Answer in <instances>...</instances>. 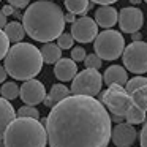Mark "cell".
Instances as JSON below:
<instances>
[{
    "label": "cell",
    "mask_w": 147,
    "mask_h": 147,
    "mask_svg": "<svg viewBox=\"0 0 147 147\" xmlns=\"http://www.w3.org/2000/svg\"><path fill=\"white\" fill-rule=\"evenodd\" d=\"M111 122L109 112L96 98L71 95L55 105L41 123L49 147H108Z\"/></svg>",
    "instance_id": "1"
},
{
    "label": "cell",
    "mask_w": 147,
    "mask_h": 147,
    "mask_svg": "<svg viewBox=\"0 0 147 147\" xmlns=\"http://www.w3.org/2000/svg\"><path fill=\"white\" fill-rule=\"evenodd\" d=\"M22 26L32 40L51 43L65 30V14L52 0H38L27 7L22 14Z\"/></svg>",
    "instance_id": "2"
},
{
    "label": "cell",
    "mask_w": 147,
    "mask_h": 147,
    "mask_svg": "<svg viewBox=\"0 0 147 147\" xmlns=\"http://www.w3.org/2000/svg\"><path fill=\"white\" fill-rule=\"evenodd\" d=\"M43 55L36 46L30 43H16L5 57V70L18 81H30L41 71Z\"/></svg>",
    "instance_id": "3"
},
{
    "label": "cell",
    "mask_w": 147,
    "mask_h": 147,
    "mask_svg": "<svg viewBox=\"0 0 147 147\" xmlns=\"http://www.w3.org/2000/svg\"><path fill=\"white\" fill-rule=\"evenodd\" d=\"M3 142L5 147H46V127L36 119L18 117L5 131Z\"/></svg>",
    "instance_id": "4"
},
{
    "label": "cell",
    "mask_w": 147,
    "mask_h": 147,
    "mask_svg": "<svg viewBox=\"0 0 147 147\" xmlns=\"http://www.w3.org/2000/svg\"><path fill=\"white\" fill-rule=\"evenodd\" d=\"M125 38L117 30H103L93 41V51L101 60H115L125 51Z\"/></svg>",
    "instance_id": "5"
},
{
    "label": "cell",
    "mask_w": 147,
    "mask_h": 147,
    "mask_svg": "<svg viewBox=\"0 0 147 147\" xmlns=\"http://www.w3.org/2000/svg\"><path fill=\"white\" fill-rule=\"evenodd\" d=\"M103 76L98 70H86L79 71L71 82V93L73 95H84V96H95L101 92Z\"/></svg>",
    "instance_id": "6"
},
{
    "label": "cell",
    "mask_w": 147,
    "mask_h": 147,
    "mask_svg": "<svg viewBox=\"0 0 147 147\" xmlns=\"http://www.w3.org/2000/svg\"><path fill=\"white\" fill-rule=\"evenodd\" d=\"M101 103L112 112V115L125 117L128 109L133 106L131 96L122 86H109L101 95Z\"/></svg>",
    "instance_id": "7"
},
{
    "label": "cell",
    "mask_w": 147,
    "mask_h": 147,
    "mask_svg": "<svg viewBox=\"0 0 147 147\" xmlns=\"http://www.w3.org/2000/svg\"><path fill=\"white\" fill-rule=\"evenodd\" d=\"M123 67L133 74L147 73V43L131 41L123 51Z\"/></svg>",
    "instance_id": "8"
},
{
    "label": "cell",
    "mask_w": 147,
    "mask_h": 147,
    "mask_svg": "<svg viewBox=\"0 0 147 147\" xmlns=\"http://www.w3.org/2000/svg\"><path fill=\"white\" fill-rule=\"evenodd\" d=\"M71 35H73L74 41L78 43H92L98 36V24L95 19L89 16H82L76 19V22L71 24Z\"/></svg>",
    "instance_id": "9"
},
{
    "label": "cell",
    "mask_w": 147,
    "mask_h": 147,
    "mask_svg": "<svg viewBox=\"0 0 147 147\" xmlns=\"http://www.w3.org/2000/svg\"><path fill=\"white\" fill-rule=\"evenodd\" d=\"M119 27L125 33H136L144 24V14L136 7H125L119 13Z\"/></svg>",
    "instance_id": "10"
},
{
    "label": "cell",
    "mask_w": 147,
    "mask_h": 147,
    "mask_svg": "<svg viewBox=\"0 0 147 147\" xmlns=\"http://www.w3.org/2000/svg\"><path fill=\"white\" fill-rule=\"evenodd\" d=\"M21 100L29 106H36L45 101L46 98V89L45 84L38 79H30L21 86Z\"/></svg>",
    "instance_id": "11"
},
{
    "label": "cell",
    "mask_w": 147,
    "mask_h": 147,
    "mask_svg": "<svg viewBox=\"0 0 147 147\" xmlns=\"http://www.w3.org/2000/svg\"><path fill=\"white\" fill-rule=\"evenodd\" d=\"M138 138V131L130 123H117L112 128L111 141L117 147H131Z\"/></svg>",
    "instance_id": "12"
},
{
    "label": "cell",
    "mask_w": 147,
    "mask_h": 147,
    "mask_svg": "<svg viewBox=\"0 0 147 147\" xmlns=\"http://www.w3.org/2000/svg\"><path fill=\"white\" fill-rule=\"evenodd\" d=\"M54 74L59 81L62 82H68V81H73L78 74V65L73 59H63L62 57L57 63L54 65Z\"/></svg>",
    "instance_id": "13"
},
{
    "label": "cell",
    "mask_w": 147,
    "mask_h": 147,
    "mask_svg": "<svg viewBox=\"0 0 147 147\" xmlns=\"http://www.w3.org/2000/svg\"><path fill=\"white\" fill-rule=\"evenodd\" d=\"M95 22L103 29H111L119 22V13L111 5H103L95 11Z\"/></svg>",
    "instance_id": "14"
},
{
    "label": "cell",
    "mask_w": 147,
    "mask_h": 147,
    "mask_svg": "<svg viewBox=\"0 0 147 147\" xmlns=\"http://www.w3.org/2000/svg\"><path fill=\"white\" fill-rule=\"evenodd\" d=\"M103 81L109 86H127L128 82V71L122 65H111L103 74Z\"/></svg>",
    "instance_id": "15"
},
{
    "label": "cell",
    "mask_w": 147,
    "mask_h": 147,
    "mask_svg": "<svg viewBox=\"0 0 147 147\" xmlns=\"http://www.w3.org/2000/svg\"><path fill=\"white\" fill-rule=\"evenodd\" d=\"M16 119V111H14L13 105L3 96H0V141L3 139L5 131L11 125V122Z\"/></svg>",
    "instance_id": "16"
},
{
    "label": "cell",
    "mask_w": 147,
    "mask_h": 147,
    "mask_svg": "<svg viewBox=\"0 0 147 147\" xmlns=\"http://www.w3.org/2000/svg\"><path fill=\"white\" fill-rule=\"evenodd\" d=\"M71 93V90L68 89L67 86H63V84H54V86L51 87V90H49V93L46 95L45 98V106H48V108H54L55 105H59L60 101H63L65 98H68Z\"/></svg>",
    "instance_id": "17"
},
{
    "label": "cell",
    "mask_w": 147,
    "mask_h": 147,
    "mask_svg": "<svg viewBox=\"0 0 147 147\" xmlns=\"http://www.w3.org/2000/svg\"><path fill=\"white\" fill-rule=\"evenodd\" d=\"M40 51L43 55V62L48 65H55L62 59V49L55 43H45Z\"/></svg>",
    "instance_id": "18"
},
{
    "label": "cell",
    "mask_w": 147,
    "mask_h": 147,
    "mask_svg": "<svg viewBox=\"0 0 147 147\" xmlns=\"http://www.w3.org/2000/svg\"><path fill=\"white\" fill-rule=\"evenodd\" d=\"M5 35L8 36V40H10V43H22L24 36L27 35L26 33V29H24V26L21 22H18V21H13V22H8L7 27H5Z\"/></svg>",
    "instance_id": "19"
},
{
    "label": "cell",
    "mask_w": 147,
    "mask_h": 147,
    "mask_svg": "<svg viewBox=\"0 0 147 147\" xmlns=\"http://www.w3.org/2000/svg\"><path fill=\"white\" fill-rule=\"evenodd\" d=\"M65 8L68 10V13L86 16L92 5H90V0H65Z\"/></svg>",
    "instance_id": "20"
},
{
    "label": "cell",
    "mask_w": 147,
    "mask_h": 147,
    "mask_svg": "<svg viewBox=\"0 0 147 147\" xmlns=\"http://www.w3.org/2000/svg\"><path fill=\"white\" fill-rule=\"evenodd\" d=\"M19 93H21V87L18 86L16 82H13V81L5 82L3 86L0 87V95L3 96L5 100H8V101L18 98V96H19Z\"/></svg>",
    "instance_id": "21"
},
{
    "label": "cell",
    "mask_w": 147,
    "mask_h": 147,
    "mask_svg": "<svg viewBox=\"0 0 147 147\" xmlns=\"http://www.w3.org/2000/svg\"><path fill=\"white\" fill-rule=\"evenodd\" d=\"M125 119H127V123L133 125V127L134 125H139V123H144V122H146V111L136 108V106H131V108L128 109Z\"/></svg>",
    "instance_id": "22"
},
{
    "label": "cell",
    "mask_w": 147,
    "mask_h": 147,
    "mask_svg": "<svg viewBox=\"0 0 147 147\" xmlns=\"http://www.w3.org/2000/svg\"><path fill=\"white\" fill-rule=\"evenodd\" d=\"M130 96H131V101H133V106L142 109V111H147V86L138 89Z\"/></svg>",
    "instance_id": "23"
},
{
    "label": "cell",
    "mask_w": 147,
    "mask_h": 147,
    "mask_svg": "<svg viewBox=\"0 0 147 147\" xmlns=\"http://www.w3.org/2000/svg\"><path fill=\"white\" fill-rule=\"evenodd\" d=\"M147 86V78H142V76H134L133 79H128L127 86H125V90L128 92V95H131L133 92H136L138 89Z\"/></svg>",
    "instance_id": "24"
},
{
    "label": "cell",
    "mask_w": 147,
    "mask_h": 147,
    "mask_svg": "<svg viewBox=\"0 0 147 147\" xmlns=\"http://www.w3.org/2000/svg\"><path fill=\"white\" fill-rule=\"evenodd\" d=\"M18 117H27V119H40V112L35 106H29V105H24L18 109Z\"/></svg>",
    "instance_id": "25"
},
{
    "label": "cell",
    "mask_w": 147,
    "mask_h": 147,
    "mask_svg": "<svg viewBox=\"0 0 147 147\" xmlns=\"http://www.w3.org/2000/svg\"><path fill=\"white\" fill-rule=\"evenodd\" d=\"M73 45H74V38L71 33H62L60 36L57 38V46L60 49H73Z\"/></svg>",
    "instance_id": "26"
},
{
    "label": "cell",
    "mask_w": 147,
    "mask_h": 147,
    "mask_svg": "<svg viewBox=\"0 0 147 147\" xmlns=\"http://www.w3.org/2000/svg\"><path fill=\"white\" fill-rule=\"evenodd\" d=\"M101 62H103L101 59L93 52V54H87L84 63H86V68H89V70H100L101 68Z\"/></svg>",
    "instance_id": "27"
},
{
    "label": "cell",
    "mask_w": 147,
    "mask_h": 147,
    "mask_svg": "<svg viewBox=\"0 0 147 147\" xmlns=\"http://www.w3.org/2000/svg\"><path fill=\"white\" fill-rule=\"evenodd\" d=\"M8 51H10V40L3 30H0V60L7 57Z\"/></svg>",
    "instance_id": "28"
},
{
    "label": "cell",
    "mask_w": 147,
    "mask_h": 147,
    "mask_svg": "<svg viewBox=\"0 0 147 147\" xmlns=\"http://www.w3.org/2000/svg\"><path fill=\"white\" fill-rule=\"evenodd\" d=\"M86 57H87V52L82 46H74V48L71 49V59H73L74 62H84Z\"/></svg>",
    "instance_id": "29"
},
{
    "label": "cell",
    "mask_w": 147,
    "mask_h": 147,
    "mask_svg": "<svg viewBox=\"0 0 147 147\" xmlns=\"http://www.w3.org/2000/svg\"><path fill=\"white\" fill-rule=\"evenodd\" d=\"M8 5H11L16 10H22L30 5V0H8Z\"/></svg>",
    "instance_id": "30"
},
{
    "label": "cell",
    "mask_w": 147,
    "mask_h": 147,
    "mask_svg": "<svg viewBox=\"0 0 147 147\" xmlns=\"http://www.w3.org/2000/svg\"><path fill=\"white\" fill-rule=\"evenodd\" d=\"M139 142H141V147H147V122H144L142 130L139 133Z\"/></svg>",
    "instance_id": "31"
},
{
    "label": "cell",
    "mask_w": 147,
    "mask_h": 147,
    "mask_svg": "<svg viewBox=\"0 0 147 147\" xmlns=\"http://www.w3.org/2000/svg\"><path fill=\"white\" fill-rule=\"evenodd\" d=\"M2 11H3V14H5V16H11V14H14L16 8H13L11 5H5V7L2 8Z\"/></svg>",
    "instance_id": "32"
},
{
    "label": "cell",
    "mask_w": 147,
    "mask_h": 147,
    "mask_svg": "<svg viewBox=\"0 0 147 147\" xmlns=\"http://www.w3.org/2000/svg\"><path fill=\"white\" fill-rule=\"evenodd\" d=\"M90 2H93V3H98V5H112L115 3V2H119V0H90Z\"/></svg>",
    "instance_id": "33"
},
{
    "label": "cell",
    "mask_w": 147,
    "mask_h": 147,
    "mask_svg": "<svg viewBox=\"0 0 147 147\" xmlns=\"http://www.w3.org/2000/svg\"><path fill=\"white\" fill-rule=\"evenodd\" d=\"M7 16H5V14H3V11H2V10H0V30H2V29H5V27H7Z\"/></svg>",
    "instance_id": "34"
},
{
    "label": "cell",
    "mask_w": 147,
    "mask_h": 147,
    "mask_svg": "<svg viewBox=\"0 0 147 147\" xmlns=\"http://www.w3.org/2000/svg\"><path fill=\"white\" fill-rule=\"evenodd\" d=\"M76 14H73V13H67L65 14V22H71V24H74L76 22Z\"/></svg>",
    "instance_id": "35"
},
{
    "label": "cell",
    "mask_w": 147,
    "mask_h": 147,
    "mask_svg": "<svg viewBox=\"0 0 147 147\" xmlns=\"http://www.w3.org/2000/svg\"><path fill=\"white\" fill-rule=\"evenodd\" d=\"M7 70H5V67H2L0 65V84L2 82H5V79H7Z\"/></svg>",
    "instance_id": "36"
},
{
    "label": "cell",
    "mask_w": 147,
    "mask_h": 147,
    "mask_svg": "<svg viewBox=\"0 0 147 147\" xmlns=\"http://www.w3.org/2000/svg\"><path fill=\"white\" fill-rule=\"evenodd\" d=\"M131 38H133V41H141V33H133V35H131Z\"/></svg>",
    "instance_id": "37"
},
{
    "label": "cell",
    "mask_w": 147,
    "mask_h": 147,
    "mask_svg": "<svg viewBox=\"0 0 147 147\" xmlns=\"http://www.w3.org/2000/svg\"><path fill=\"white\" fill-rule=\"evenodd\" d=\"M13 16H14V18H18V19H19V18H22V16H21V13H19V11H18V10L14 11V14H13Z\"/></svg>",
    "instance_id": "38"
},
{
    "label": "cell",
    "mask_w": 147,
    "mask_h": 147,
    "mask_svg": "<svg viewBox=\"0 0 147 147\" xmlns=\"http://www.w3.org/2000/svg\"><path fill=\"white\" fill-rule=\"evenodd\" d=\"M130 2H131V3H133V5H139L141 2H142V0H130Z\"/></svg>",
    "instance_id": "39"
},
{
    "label": "cell",
    "mask_w": 147,
    "mask_h": 147,
    "mask_svg": "<svg viewBox=\"0 0 147 147\" xmlns=\"http://www.w3.org/2000/svg\"><path fill=\"white\" fill-rule=\"evenodd\" d=\"M0 147H5V142H3V139L0 141Z\"/></svg>",
    "instance_id": "40"
},
{
    "label": "cell",
    "mask_w": 147,
    "mask_h": 147,
    "mask_svg": "<svg viewBox=\"0 0 147 147\" xmlns=\"http://www.w3.org/2000/svg\"><path fill=\"white\" fill-rule=\"evenodd\" d=\"M144 2H146V3H147V0H144Z\"/></svg>",
    "instance_id": "41"
},
{
    "label": "cell",
    "mask_w": 147,
    "mask_h": 147,
    "mask_svg": "<svg viewBox=\"0 0 147 147\" xmlns=\"http://www.w3.org/2000/svg\"><path fill=\"white\" fill-rule=\"evenodd\" d=\"M0 2H2V0H0Z\"/></svg>",
    "instance_id": "42"
}]
</instances>
